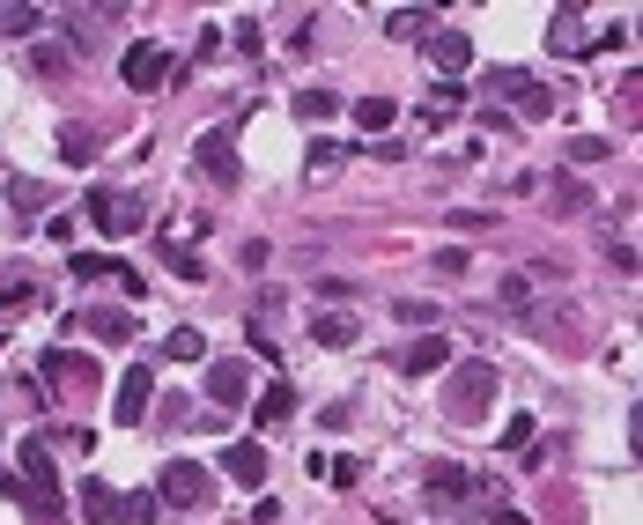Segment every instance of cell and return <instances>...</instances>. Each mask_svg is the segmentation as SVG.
I'll use <instances>...</instances> for the list:
<instances>
[{"label":"cell","mask_w":643,"mask_h":525,"mask_svg":"<svg viewBox=\"0 0 643 525\" xmlns=\"http://www.w3.org/2000/svg\"><path fill=\"white\" fill-rule=\"evenodd\" d=\"M533 437H540V429H533V415H510L496 444H503V452H533Z\"/></svg>","instance_id":"cell-26"},{"label":"cell","mask_w":643,"mask_h":525,"mask_svg":"<svg viewBox=\"0 0 643 525\" xmlns=\"http://www.w3.org/2000/svg\"><path fill=\"white\" fill-rule=\"evenodd\" d=\"M429 60H437L444 74H466L474 67V37L466 30H429Z\"/></svg>","instance_id":"cell-10"},{"label":"cell","mask_w":643,"mask_h":525,"mask_svg":"<svg viewBox=\"0 0 643 525\" xmlns=\"http://www.w3.org/2000/svg\"><path fill=\"white\" fill-rule=\"evenodd\" d=\"M429 496L466 503V496H474V474H466V466H429Z\"/></svg>","instance_id":"cell-17"},{"label":"cell","mask_w":643,"mask_h":525,"mask_svg":"<svg viewBox=\"0 0 643 525\" xmlns=\"http://www.w3.org/2000/svg\"><path fill=\"white\" fill-rule=\"evenodd\" d=\"M111 281H119V296H141V267H126V259L111 267Z\"/></svg>","instance_id":"cell-36"},{"label":"cell","mask_w":643,"mask_h":525,"mask_svg":"<svg viewBox=\"0 0 643 525\" xmlns=\"http://www.w3.org/2000/svg\"><path fill=\"white\" fill-rule=\"evenodd\" d=\"M37 370H45V378H60V385H82V392H89V385L104 378V370L89 363V355H74V348H52V355H45V363H37Z\"/></svg>","instance_id":"cell-11"},{"label":"cell","mask_w":643,"mask_h":525,"mask_svg":"<svg viewBox=\"0 0 643 525\" xmlns=\"http://www.w3.org/2000/svg\"><path fill=\"white\" fill-rule=\"evenodd\" d=\"M326 481H333V489H355V481H363V466H355V459H333Z\"/></svg>","instance_id":"cell-34"},{"label":"cell","mask_w":643,"mask_h":525,"mask_svg":"<svg viewBox=\"0 0 643 525\" xmlns=\"http://www.w3.org/2000/svg\"><path fill=\"white\" fill-rule=\"evenodd\" d=\"M496 215H481V208H451V230H488Z\"/></svg>","instance_id":"cell-35"},{"label":"cell","mask_w":643,"mask_h":525,"mask_svg":"<svg viewBox=\"0 0 643 525\" xmlns=\"http://www.w3.org/2000/svg\"><path fill=\"white\" fill-rule=\"evenodd\" d=\"M82 318H89L97 341H134V311H119V304H97V311H82Z\"/></svg>","instance_id":"cell-15"},{"label":"cell","mask_w":643,"mask_h":525,"mask_svg":"<svg viewBox=\"0 0 643 525\" xmlns=\"http://www.w3.org/2000/svg\"><path fill=\"white\" fill-rule=\"evenodd\" d=\"M15 215H37V208H45V185H37V178H15Z\"/></svg>","instance_id":"cell-31"},{"label":"cell","mask_w":643,"mask_h":525,"mask_svg":"<svg viewBox=\"0 0 643 525\" xmlns=\"http://www.w3.org/2000/svg\"><path fill=\"white\" fill-rule=\"evenodd\" d=\"M163 259H170V274H178V281H200V252L185 245V237H163Z\"/></svg>","instance_id":"cell-23"},{"label":"cell","mask_w":643,"mask_h":525,"mask_svg":"<svg viewBox=\"0 0 643 525\" xmlns=\"http://www.w3.org/2000/svg\"><path fill=\"white\" fill-rule=\"evenodd\" d=\"M119 74H126V89H163V74H170V52L141 37V45L126 52V60H119Z\"/></svg>","instance_id":"cell-8"},{"label":"cell","mask_w":643,"mask_h":525,"mask_svg":"<svg viewBox=\"0 0 643 525\" xmlns=\"http://www.w3.org/2000/svg\"><path fill=\"white\" fill-rule=\"evenodd\" d=\"M111 503H119L111 481H82V518H89V525H111Z\"/></svg>","instance_id":"cell-20"},{"label":"cell","mask_w":643,"mask_h":525,"mask_svg":"<svg viewBox=\"0 0 643 525\" xmlns=\"http://www.w3.org/2000/svg\"><path fill=\"white\" fill-rule=\"evenodd\" d=\"M156 511H163L156 489H141V496H126V489H119V503H111V525H156Z\"/></svg>","instance_id":"cell-16"},{"label":"cell","mask_w":643,"mask_h":525,"mask_svg":"<svg viewBox=\"0 0 643 525\" xmlns=\"http://www.w3.org/2000/svg\"><path fill=\"white\" fill-rule=\"evenodd\" d=\"M355 126H363V134H385L392 126V97H363L355 104Z\"/></svg>","instance_id":"cell-25"},{"label":"cell","mask_w":643,"mask_h":525,"mask_svg":"<svg viewBox=\"0 0 643 525\" xmlns=\"http://www.w3.org/2000/svg\"><path fill=\"white\" fill-rule=\"evenodd\" d=\"M193 163H200L207 185H222V193H237V185H244V163H237V134H230V126H207V134L193 141Z\"/></svg>","instance_id":"cell-3"},{"label":"cell","mask_w":643,"mask_h":525,"mask_svg":"<svg viewBox=\"0 0 643 525\" xmlns=\"http://www.w3.org/2000/svg\"><path fill=\"white\" fill-rule=\"evenodd\" d=\"M222 474L244 481V489H259V481H267V452H259V444H230V452H222Z\"/></svg>","instance_id":"cell-12"},{"label":"cell","mask_w":643,"mask_h":525,"mask_svg":"<svg viewBox=\"0 0 643 525\" xmlns=\"http://www.w3.org/2000/svg\"><path fill=\"white\" fill-rule=\"evenodd\" d=\"M607 148H614V141H599V134H584V141H570V163H599V156H607Z\"/></svg>","instance_id":"cell-32"},{"label":"cell","mask_w":643,"mask_h":525,"mask_svg":"<svg viewBox=\"0 0 643 525\" xmlns=\"http://www.w3.org/2000/svg\"><path fill=\"white\" fill-rule=\"evenodd\" d=\"M97 156H104V141L89 134V126H60V163H74V171H89Z\"/></svg>","instance_id":"cell-14"},{"label":"cell","mask_w":643,"mask_h":525,"mask_svg":"<svg viewBox=\"0 0 643 525\" xmlns=\"http://www.w3.org/2000/svg\"><path fill=\"white\" fill-rule=\"evenodd\" d=\"M296 415V385H267V392H259V429H274V422H289Z\"/></svg>","instance_id":"cell-18"},{"label":"cell","mask_w":643,"mask_h":525,"mask_svg":"<svg viewBox=\"0 0 643 525\" xmlns=\"http://www.w3.org/2000/svg\"><path fill=\"white\" fill-rule=\"evenodd\" d=\"M459 104H466V89H459V82H437V89H429V104H422V119L437 126V119H451Z\"/></svg>","instance_id":"cell-22"},{"label":"cell","mask_w":643,"mask_h":525,"mask_svg":"<svg viewBox=\"0 0 643 525\" xmlns=\"http://www.w3.org/2000/svg\"><path fill=\"white\" fill-rule=\"evenodd\" d=\"M355 333H363V326H355L348 311H318V318H311V341H318V348H355Z\"/></svg>","instance_id":"cell-13"},{"label":"cell","mask_w":643,"mask_h":525,"mask_svg":"<svg viewBox=\"0 0 643 525\" xmlns=\"http://www.w3.org/2000/svg\"><path fill=\"white\" fill-rule=\"evenodd\" d=\"M496 363H481V355H466V363H451V385H444V415L451 422H481L488 407H496Z\"/></svg>","instance_id":"cell-2"},{"label":"cell","mask_w":643,"mask_h":525,"mask_svg":"<svg viewBox=\"0 0 643 525\" xmlns=\"http://www.w3.org/2000/svg\"><path fill=\"white\" fill-rule=\"evenodd\" d=\"M215 496V474H207L200 459H170L156 474V503H178V511H200V503Z\"/></svg>","instance_id":"cell-4"},{"label":"cell","mask_w":643,"mask_h":525,"mask_svg":"<svg viewBox=\"0 0 643 525\" xmlns=\"http://www.w3.org/2000/svg\"><path fill=\"white\" fill-rule=\"evenodd\" d=\"M15 503H30V525H67V489H60V474H52V444L45 437H23V452H15Z\"/></svg>","instance_id":"cell-1"},{"label":"cell","mask_w":643,"mask_h":525,"mask_svg":"<svg viewBox=\"0 0 643 525\" xmlns=\"http://www.w3.org/2000/svg\"><path fill=\"white\" fill-rule=\"evenodd\" d=\"M82 208H89V222H97L104 237H134V230H141V200H134V193H119V185H97Z\"/></svg>","instance_id":"cell-5"},{"label":"cell","mask_w":643,"mask_h":525,"mask_svg":"<svg viewBox=\"0 0 643 525\" xmlns=\"http://www.w3.org/2000/svg\"><path fill=\"white\" fill-rule=\"evenodd\" d=\"M200 348H207V341H200L193 326H170V341H163V355H170V363H193Z\"/></svg>","instance_id":"cell-27"},{"label":"cell","mask_w":643,"mask_h":525,"mask_svg":"<svg viewBox=\"0 0 643 525\" xmlns=\"http://www.w3.org/2000/svg\"><path fill=\"white\" fill-rule=\"evenodd\" d=\"M429 23H437L429 8H392L385 15V37H400V45H407V37H429Z\"/></svg>","instance_id":"cell-19"},{"label":"cell","mask_w":643,"mask_h":525,"mask_svg":"<svg viewBox=\"0 0 643 525\" xmlns=\"http://www.w3.org/2000/svg\"><path fill=\"white\" fill-rule=\"evenodd\" d=\"M333 111H340V97H333V89H304V97H296V119H304V126L333 119Z\"/></svg>","instance_id":"cell-24"},{"label":"cell","mask_w":643,"mask_h":525,"mask_svg":"<svg viewBox=\"0 0 643 525\" xmlns=\"http://www.w3.org/2000/svg\"><path fill=\"white\" fill-rule=\"evenodd\" d=\"M252 392V363H237V355H222V363H207V400H215V415H230V407Z\"/></svg>","instance_id":"cell-7"},{"label":"cell","mask_w":643,"mask_h":525,"mask_svg":"<svg viewBox=\"0 0 643 525\" xmlns=\"http://www.w3.org/2000/svg\"><path fill=\"white\" fill-rule=\"evenodd\" d=\"M37 23H45V8H0V30L8 37H30Z\"/></svg>","instance_id":"cell-30"},{"label":"cell","mask_w":643,"mask_h":525,"mask_svg":"<svg viewBox=\"0 0 643 525\" xmlns=\"http://www.w3.org/2000/svg\"><path fill=\"white\" fill-rule=\"evenodd\" d=\"M67 267L82 274V281H111V267H119V259H111V252H74Z\"/></svg>","instance_id":"cell-28"},{"label":"cell","mask_w":643,"mask_h":525,"mask_svg":"<svg viewBox=\"0 0 643 525\" xmlns=\"http://www.w3.org/2000/svg\"><path fill=\"white\" fill-rule=\"evenodd\" d=\"M148 407H156V370H126V378H119V400H111V415H119V429H141V415H148Z\"/></svg>","instance_id":"cell-6"},{"label":"cell","mask_w":643,"mask_h":525,"mask_svg":"<svg viewBox=\"0 0 643 525\" xmlns=\"http://www.w3.org/2000/svg\"><path fill=\"white\" fill-rule=\"evenodd\" d=\"M547 208H555V215H584V208H592V193H584L577 178H555V185H547Z\"/></svg>","instance_id":"cell-21"},{"label":"cell","mask_w":643,"mask_h":525,"mask_svg":"<svg viewBox=\"0 0 643 525\" xmlns=\"http://www.w3.org/2000/svg\"><path fill=\"white\" fill-rule=\"evenodd\" d=\"M503 304L525 311V304H533V281H525V274H503Z\"/></svg>","instance_id":"cell-33"},{"label":"cell","mask_w":643,"mask_h":525,"mask_svg":"<svg viewBox=\"0 0 643 525\" xmlns=\"http://www.w3.org/2000/svg\"><path fill=\"white\" fill-rule=\"evenodd\" d=\"M400 370H407V378H437V370H451V341H444V333H422V341L400 355Z\"/></svg>","instance_id":"cell-9"},{"label":"cell","mask_w":643,"mask_h":525,"mask_svg":"<svg viewBox=\"0 0 643 525\" xmlns=\"http://www.w3.org/2000/svg\"><path fill=\"white\" fill-rule=\"evenodd\" d=\"M392 318H400V326H422V333H437V304H414V296H407V304H392Z\"/></svg>","instance_id":"cell-29"}]
</instances>
